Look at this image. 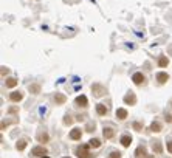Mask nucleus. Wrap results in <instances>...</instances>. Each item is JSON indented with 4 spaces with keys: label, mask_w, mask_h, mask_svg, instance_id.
I'll list each match as a JSON object with an SVG mask.
<instances>
[{
    "label": "nucleus",
    "mask_w": 172,
    "mask_h": 158,
    "mask_svg": "<svg viewBox=\"0 0 172 158\" xmlns=\"http://www.w3.org/2000/svg\"><path fill=\"white\" fill-rule=\"evenodd\" d=\"M76 155L79 157V158H93L95 157V154H90V150H88V146L87 144H82V146H79V147H76Z\"/></svg>",
    "instance_id": "obj_1"
},
{
    "label": "nucleus",
    "mask_w": 172,
    "mask_h": 158,
    "mask_svg": "<svg viewBox=\"0 0 172 158\" xmlns=\"http://www.w3.org/2000/svg\"><path fill=\"white\" fill-rule=\"evenodd\" d=\"M92 90H93V95L98 96V98H101V96L106 95V88L102 87L101 84H93L92 85Z\"/></svg>",
    "instance_id": "obj_2"
},
{
    "label": "nucleus",
    "mask_w": 172,
    "mask_h": 158,
    "mask_svg": "<svg viewBox=\"0 0 172 158\" xmlns=\"http://www.w3.org/2000/svg\"><path fill=\"white\" fill-rule=\"evenodd\" d=\"M132 81H133V84L135 85H141V84H144L146 82V78H144V74L143 73H133V76H132Z\"/></svg>",
    "instance_id": "obj_3"
},
{
    "label": "nucleus",
    "mask_w": 172,
    "mask_h": 158,
    "mask_svg": "<svg viewBox=\"0 0 172 158\" xmlns=\"http://www.w3.org/2000/svg\"><path fill=\"white\" fill-rule=\"evenodd\" d=\"M74 104H76L78 107H82V108H85L88 106V99H87V96L85 95H81L76 98V101H74Z\"/></svg>",
    "instance_id": "obj_4"
},
{
    "label": "nucleus",
    "mask_w": 172,
    "mask_h": 158,
    "mask_svg": "<svg viewBox=\"0 0 172 158\" xmlns=\"http://www.w3.org/2000/svg\"><path fill=\"white\" fill-rule=\"evenodd\" d=\"M124 102H126V104H130V106H135V104H136V96H135V93L129 92V93L124 96Z\"/></svg>",
    "instance_id": "obj_5"
},
{
    "label": "nucleus",
    "mask_w": 172,
    "mask_h": 158,
    "mask_svg": "<svg viewBox=\"0 0 172 158\" xmlns=\"http://www.w3.org/2000/svg\"><path fill=\"white\" fill-rule=\"evenodd\" d=\"M22 98H23V93L22 92H12V93H9V101H12V102L22 101Z\"/></svg>",
    "instance_id": "obj_6"
},
{
    "label": "nucleus",
    "mask_w": 172,
    "mask_h": 158,
    "mask_svg": "<svg viewBox=\"0 0 172 158\" xmlns=\"http://www.w3.org/2000/svg\"><path fill=\"white\" fill-rule=\"evenodd\" d=\"M33 155H36V157H45V154H47V149L45 147H42V146H37V147H34L33 150Z\"/></svg>",
    "instance_id": "obj_7"
},
{
    "label": "nucleus",
    "mask_w": 172,
    "mask_h": 158,
    "mask_svg": "<svg viewBox=\"0 0 172 158\" xmlns=\"http://www.w3.org/2000/svg\"><path fill=\"white\" fill-rule=\"evenodd\" d=\"M107 112H109V108L104 104H96V113H98L99 116H106Z\"/></svg>",
    "instance_id": "obj_8"
},
{
    "label": "nucleus",
    "mask_w": 172,
    "mask_h": 158,
    "mask_svg": "<svg viewBox=\"0 0 172 158\" xmlns=\"http://www.w3.org/2000/svg\"><path fill=\"white\" fill-rule=\"evenodd\" d=\"M65 101H67L65 95H62V93H56V95H54V102H56L58 106H62V104H65Z\"/></svg>",
    "instance_id": "obj_9"
},
{
    "label": "nucleus",
    "mask_w": 172,
    "mask_h": 158,
    "mask_svg": "<svg viewBox=\"0 0 172 158\" xmlns=\"http://www.w3.org/2000/svg\"><path fill=\"white\" fill-rule=\"evenodd\" d=\"M168 79H169V74H168V73H163V71L157 73V81H158V84H164V82H168Z\"/></svg>",
    "instance_id": "obj_10"
},
{
    "label": "nucleus",
    "mask_w": 172,
    "mask_h": 158,
    "mask_svg": "<svg viewBox=\"0 0 172 158\" xmlns=\"http://www.w3.org/2000/svg\"><path fill=\"white\" fill-rule=\"evenodd\" d=\"M102 135H104L106 140H110V138H113L115 130H113L112 127H104V130H102Z\"/></svg>",
    "instance_id": "obj_11"
},
{
    "label": "nucleus",
    "mask_w": 172,
    "mask_h": 158,
    "mask_svg": "<svg viewBox=\"0 0 172 158\" xmlns=\"http://www.w3.org/2000/svg\"><path fill=\"white\" fill-rule=\"evenodd\" d=\"M81 136H82V132H81V129H73L71 132H70V138H71V140H74V141L81 140Z\"/></svg>",
    "instance_id": "obj_12"
},
{
    "label": "nucleus",
    "mask_w": 172,
    "mask_h": 158,
    "mask_svg": "<svg viewBox=\"0 0 172 158\" xmlns=\"http://www.w3.org/2000/svg\"><path fill=\"white\" fill-rule=\"evenodd\" d=\"M135 157L136 158H146L147 155H146V147L144 146H140L138 149L135 150Z\"/></svg>",
    "instance_id": "obj_13"
},
{
    "label": "nucleus",
    "mask_w": 172,
    "mask_h": 158,
    "mask_svg": "<svg viewBox=\"0 0 172 158\" xmlns=\"http://www.w3.org/2000/svg\"><path fill=\"white\" fill-rule=\"evenodd\" d=\"M130 143H132V136H130V135H122L121 136V144L124 147H129Z\"/></svg>",
    "instance_id": "obj_14"
},
{
    "label": "nucleus",
    "mask_w": 172,
    "mask_h": 158,
    "mask_svg": "<svg viewBox=\"0 0 172 158\" xmlns=\"http://www.w3.org/2000/svg\"><path fill=\"white\" fill-rule=\"evenodd\" d=\"M116 118L118 119H126L127 118V110L126 108H118V110H116Z\"/></svg>",
    "instance_id": "obj_15"
},
{
    "label": "nucleus",
    "mask_w": 172,
    "mask_h": 158,
    "mask_svg": "<svg viewBox=\"0 0 172 158\" xmlns=\"http://www.w3.org/2000/svg\"><path fill=\"white\" fill-rule=\"evenodd\" d=\"M168 64H169V59L166 56H160V58H158V67L164 68V67H168Z\"/></svg>",
    "instance_id": "obj_16"
},
{
    "label": "nucleus",
    "mask_w": 172,
    "mask_h": 158,
    "mask_svg": "<svg viewBox=\"0 0 172 158\" xmlns=\"http://www.w3.org/2000/svg\"><path fill=\"white\" fill-rule=\"evenodd\" d=\"M152 149H154L155 154H161L163 152V147H161V143L160 141H154L152 143Z\"/></svg>",
    "instance_id": "obj_17"
},
{
    "label": "nucleus",
    "mask_w": 172,
    "mask_h": 158,
    "mask_svg": "<svg viewBox=\"0 0 172 158\" xmlns=\"http://www.w3.org/2000/svg\"><path fill=\"white\" fill-rule=\"evenodd\" d=\"M17 79L16 78H8V79H6V82H5V85L6 87H8V88H12V87H16L17 85Z\"/></svg>",
    "instance_id": "obj_18"
},
{
    "label": "nucleus",
    "mask_w": 172,
    "mask_h": 158,
    "mask_svg": "<svg viewBox=\"0 0 172 158\" xmlns=\"http://www.w3.org/2000/svg\"><path fill=\"white\" fill-rule=\"evenodd\" d=\"M150 132H155V133H158V132H161V124L160 122H152L150 124Z\"/></svg>",
    "instance_id": "obj_19"
},
{
    "label": "nucleus",
    "mask_w": 172,
    "mask_h": 158,
    "mask_svg": "<svg viewBox=\"0 0 172 158\" xmlns=\"http://www.w3.org/2000/svg\"><path fill=\"white\" fill-rule=\"evenodd\" d=\"M30 92H31L33 95H37V93L40 92V85H39V84H31V85H30Z\"/></svg>",
    "instance_id": "obj_20"
},
{
    "label": "nucleus",
    "mask_w": 172,
    "mask_h": 158,
    "mask_svg": "<svg viewBox=\"0 0 172 158\" xmlns=\"http://www.w3.org/2000/svg\"><path fill=\"white\" fill-rule=\"evenodd\" d=\"M16 147H17L19 150H23V149L26 147V141H25V140H20V141H17Z\"/></svg>",
    "instance_id": "obj_21"
},
{
    "label": "nucleus",
    "mask_w": 172,
    "mask_h": 158,
    "mask_svg": "<svg viewBox=\"0 0 172 158\" xmlns=\"http://www.w3.org/2000/svg\"><path fill=\"white\" fill-rule=\"evenodd\" d=\"M90 146H92V147H99V146H101V141H99L98 138H92V140H90Z\"/></svg>",
    "instance_id": "obj_22"
},
{
    "label": "nucleus",
    "mask_w": 172,
    "mask_h": 158,
    "mask_svg": "<svg viewBox=\"0 0 172 158\" xmlns=\"http://www.w3.org/2000/svg\"><path fill=\"white\" fill-rule=\"evenodd\" d=\"M132 127H133V129L136 130V132H140V130L143 129V124H141V122H138V121H135L133 124H132Z\"/></svg>",
    "instance_id": "obj_23"
},
{
    "label": "nucleus",
    "mask_w": 172,
    "mask_h": 158,
    "mask_svg": "<svg viewBox=\"0 0 172 158\" xmlns=\"http://www.w3.org/2000/svg\"><path fill=\"white\" fill-rule=\"evenodd\" d=\"M39 141L40 143H47L48 141V133H40L39 135Z\"/></svg>",
    "instance_id": "obj_24"
},
{
    "label": "nucleus",
    "mask_w": 172,
    "mask_h": 158,
    "mask_svg": "<svg viewBox=\"0 0 172 158\" xmlns=\"http://www.w3.org/2000/svg\"><path fill=\"white\" fill-rule=\"evenodd\" d=\"M73 122V118L70 115H65V118H64V124H71Z\"/></svg>",
    "instance_id": "obj_25"
},
{
    "label": "nucleus",
    "mask_w": 172,
    "mask_h": 158,
    "mask_svg": "<svg viewBox=\"0 0 172 158\" xmlns=\"http://www.w3.org/2000/svg\"><path fill=\"white\" fill-rule=\"evenodd\" d=\"M109 158H121V154L120 152H112L109 155Z\"/></svg>",
    "instance_id": "obj_26"
},
{
    "label": "nucleus",
    "mask_w": 172,
    "mask_h": 158,
    "mask_svg": "<svg viewBox=\"0 0 172 158\" xmlns=\"http://www.w3.org/2000/svg\"><path fill=\"white\" fill-rule=\"evenodd\" d=\"M8 113H11V115H12V113H19V108H17V107H9V108H8Z\"/></svg>",
    "instance_id": "obj_27"
},
{
    "label": "nucleus",
    "mask_w": 172,
    "mask_h": 158,
    "mask_svg": "<svg viewBox=\"0 0 172 158\" xmlns=\"http://www.w3.org/2000/svg\"><path fill=\"white\" fill-rule=\"evenodd\" d=\"M8 73H9V68L2 67V76H5V74H8Z\"/></svg>",
    "instance_id": "obj_28"
},
{
    "label": "nucleus",
    "mask_w": 172,
    "mask_h": 158,
    "mask_svg": "<svg viewBox=\"0 0 172 158\" xmlns=\"http://www.w3.org/2000/svg\"><path fill=\"white\" fill-rule=\"evenodd\" d=\"M87 130H88V132H93V130H95V124H88L87 126Z\"/></svg>",
    "instance_id": "obj_29"
},
{
    "label": "nucleus",
    "mask_w": 172,
    "mask_h": 158,
    "mask_svg": "<svg viewBox=\"0 0 172 158\" xmlns=\"http://www.w3.org/2000/svg\"><path fill=\"white\" fill-rule=\"evenodd\" d=\"M164 119H166L168 122H172V115H166V116H164Z\"/></svg>",
    "instance_id": "obj_30"
},
{
    "label": "nucleus",
    "mask_w": 172,
    "mask_h": 158,
    "mask_svg": "<svg viewBox=\"0 0 172 158\" xmlns=\"http://www.w3.org/2000/svg\"><path fill=\"white\" fill-rule=\"evenodd\" d=\"M168 150L172 154V141H169V143H168Z\"/></svg>",
    "instance_id": "obj_31"
},
{
    "label": "nucleus",
    "mask_w": 172,
    "mask_h": 158,
    "mask_svg": "<svg viewBox=\"0 0 172 158\" xmlns=\"http://www.w3.org/2000/svg\"><path fill=\"white\" fill-rule=\"evenodd\" d=\"M146 158H154V157H152V155H147V157H146Z\"/></svg>",
    "instance_id": "obj_32"
},
{
    "label": "nucleus",
    "mask_w": 172,
    "mask_h": 158,
    "mask_svg": "<svg viewBox=\"0 0 172 158\" xmlns=\"http://www.w3.org/2000/svg\"><path fill=\"white\" fill-rule=\"evenodd\" d=\"M42 158H48V157H42Z\"/></svg>",
    "instance_id": "obj_33"
}]
</instances>
